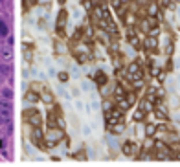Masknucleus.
Wrapping results in <instances>:
<instances>
[{
    "instance_id": "1",
    "label": "nucleus",
    "mask_w": 180,
    "mask_h": 167,
    "mask_svg": "<svg viewBox=\"0 0 180 167\" xmlns=\"http://www.w3.org/2000/svg\"><path fill=\"white\" fill-rule=\"evenodd\" d=\"M24 121H26L28 125H31V127H41V125H42L41 112H39V110H35V108L24 110Z\"/></svg>"
},
{
    "instance_id": "2",
    "label": "nucleus",
    "mask_w": 180,
    "mask_h": 167,
    "mask_svg": "<svg viewBox=\"0 0 180 167\" xmlns=\"http://www.w3.org/2000/svg\"><path fill=\"white\" fill-rule=\"evenodd\" d=\"M121 151L125 156H132L134 154V141H125L121 145Z\"/></svg>"
},
{
    "instance_id": "3",
    "label": "nucleus",
    "mask_w": 180,
    "mask_h": 167,
    "mask_svg": "<svg viewBox=\"0 0 180 167\" xmlns=\"http://www.w3.org/2000/svg\"><path fill=\"white\" fill-rule=\"evenodd\" d=\"M64 26H66V11H64V9H61L59 18H57V29H59V31H63Z\"/></svg>"
},
{
    "instance_id": "4",
    "label": "nucleus",
    "mask_w": 180,
    "mask_h": 167,
    "mask_svg": "<svg viewBox=\"0 0 180 167\" xmlns=\"http://www.w3.org/2000/svg\"><path fill=\"white\" fill-rule=\"evenodd\" d=\"M7 35H9V26H7V22H6V20H2V18H0V37H2V39H6Z\"/></svg>"
},
{
    "instance_id": "5",
    "label": "nucleus",
    "mask_w": 180,
    "mask_h": 167,
    "mask_svg": "<svg viewBox=\"0 0 180 167\" xmlns=\"http://www.w3.org/2000/svg\"><path fill=\"white\" fill-rule=\"evenodd\" d=\"M0 95H2V99H9V101H11V97H13V92H11V88L2 87V88H0Z\"/></svg>"
},
{
    "instance_id": "6",
    "label": "nucleus",
    "mask_w": 180,
    "mask_h": 167,
    "mask_svg": "<svg viewBox=\"0 0 180 167\" xmlns=\"http://www.w3.org/2000/svg\"><path fill=\"white\" fill-rule=\"evenodd\" d=\"M0 74L2 75H9L11 74V66H9V64H0Z\"/></svg>"
},
{
    "instance_id": "7",
    "label": "nucleus",
    "mask_w": 180,
    "mask_h": 167,
    "mask_svg": "<svg viewBox=\"0 0 180 167\" xmlns=\"http://www.w3.org/2000/svg\"><path fill=\"white\" fill-rule=\"evenodd\" d=\"M0 55H2V59H11V48H2V53H0Z\"/></svg>"
},
{
    "instance_id": "8",
    "label": "nucleus",
    "mask_w": 180,
    "mask_h": 167,
    "mask_svg": "<svg viewBox=\"0 0 180 167\" xmlns=\"http://www.w3.org/2000/svg\"><path fill=\"white\" fill-rule=\"evenodd\" d=\"M59 81L66 83V81H68V74H66V72H61V74H59Z\"/></svg>"
},
{
    "instance_id": "9",
    "label": "nucleus",
    "mask_w": 180,
    "mask_h": 167,
    "mask_svg": "<svg viewBox=\"0 0 180 167\" xmlns=\"http://www.w3.org/2000/svg\"><path fill=\"white\" fill-rule=\"evenodd\" d=\"M0 4H2L4 7H9L11 6V0H0Z\"/></svg>"
},
{
    "instance_id": "10",
    "label": "nucleus",
    "mask_w": 180,
    "mask_h": 167,
    "mask_svg": "<svg viewBox=\"0 0 180 167\" xmlns=\"http://www.w3.org/2000/svg\"><path fill=\"white\" fill-rule=\"evenodd\" d=\"M90 108H92V110H97V108H99L97 101H92V103H90Z\"/></svg>"
},
{
    "instance_id": "11",
    "label": "nucleus",
    "mask_w": 180,
    "mask_h": 167,
    "mask_svg": "<svg viewBox=\"0 0 180 167\" xmlns=\"http://www.w3.org/2000/svg\"><path fill=\"white\" fill-rule=\"evenodd\" d=\"M0 88H2V81H0Z\"/></svg>"
}]
</instances>
